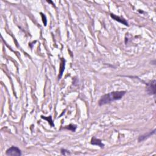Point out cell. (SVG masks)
<instances>
[{
  "label": "cell",
  "mask_w": 156,
  "mask_h": 156,
  "mask_svg": "<svg viewBox=\"0 0 156 156\" xmlns=\"http://www.w3.org/2000/svg\"><path fill=\"white\" fill-rule=\"evenodd\" d=\"M42 118L44 119V120H46L48 121V123H50V125L52 127L54 126V125L53 122V120H52V118L51 116L48 117H43V116H42Z\"/></svg>",
  "instance_id": "8"
},
{
  "label": "cell",
  "mask_w": 156,
  "mask_h": 156,
  "mask_svg": "<svg viewBox=\"0 0 156 156\" xmlns=\"http://www.w3.org/2000/svg\"><path fill=\"white\" fill-rule=\"evenodd\" d=\"M155 130H154L153 131L150 132V133H148L147 134H145V135H141V136L139 137L138 141H139V142H142V141H143V140H146V139L148 138V137H150V136H151L152 135H153V134H155Z\"/></svg>",
  "instance_id": "7"
},
{
  "label": "cell",
  "mask_w": 156,
  "mask_h": 156,
  "mask_svg": "<svg viewBox=\"0 0 156 156\" xmlns=\"http://www.w3.org/2000/svg\"><path fill=\"white\" fill-rule=\"evenodd\" d=\"M91 144H92V145H93L98 146L101 147V148H103V147H104V144L102 143L101 140H100V139L95 138V137H93V138H92Z\"/></svg>",
  "instance_id": "5"
},
{
  "label": "cell",
  "mask_w": 156,
  "mask_h": 156,
  "mask_svg": "<svg viewBox=\"0 0 156 156\" xmlns=\"http://www.w3.org/2000/svg\"><path fill=\"white\" fill-rule=\"evenodd\" d=\"M147 91L150 95L155 94V80H154L147 84Z\"/></svg>",
  "instance_id": "3"
},
{
  "label": "cell",
  "mask_w": 156,
  "mask_h": 156,
  "mask_svg": "<svg viewBox=\"0 0 156 156\" xmlns=\"http://www.w3.org/2000/svg\"><path fill=\"white\" fill-rule=\"evenodd\" d=\"M61 154H62V155H70V152L68 151H67L66 150H65V149H62L61 150Z\"/></svg>",
  "instance_id": "11"
},
{
  "label": "cell",
  "mask_w": 156,
  "mask_h": 156,
  "mask_svg": "<svg viewBox=\"0 0 156 156\" xmlns=\"http://www.w3.org/2000/svg\"><path fill=\"white\" fill-rule=\"evenodd\" d=\"M110 16H111V17L112 18H113L114 20H116V21H118V22L122 23V24H124V25H126V26H129L128 23L127 22L125 18L120 17L115 15L112 14V13L110 14Z\"/></svg>",
  "instance_id": "4"
},
{
  "label": "cell",
  "mask_w": 156,
  "mask_h": 156,
  "mask_svg": "<svg viewBox=\"0 0 156 156\" xmlns=\"http://www.w3.org/2000/svg\"><path fill=\"white\" fill-rule=\"evenodd\" d=\"M126 94L125 91H117L110 92L109 93L105 94L99 100L98 104L100 106L110 103L114 101L118 100L121 99Z\"/></svg>",
  "instance_id": "1"
},
{
  "label": "cell",
  "mask_w": 156,
  "mask_h": 156,
  "mask_svg": "<svg viewBox=\"0 0 156 156\" xmlns=\"http://www.w3.org/2000/svg\"><path fill=\"white\" fill-rule=\"evenodd\" d=\"M7 155H12V156H20L21 155V150L17 147L12 146L8 149L6 151Z\"/></svg>",
  "instance_id": "2"
},
{
  "label": "cell",
  "mask_w": 156,
  "mask_h": 156,
  "mask_svg": "<svg viewBox=\"0 0 156 156\" xmlns=\"http://www.w3.org/2000/svg\"><path fill=\"white\" fill-rule=\"evenodd\" d=\"M40 14H41L42 18V21H43V25H44V26H46V24H47V19H46V15H45V14H43V13H40Z\"/></svg>",
  "instance_id": "10"
},
{
  "label": "cell",
  "mask_w": 156,
  "mask_h": 156,
  "mask_svg": "<svg viewBox=\"0 0 156 156\" xmlns=\"http://www.w3.org/2000/svg\"><path fill=\"white\" fill-rule=\"evenodd\" d=\"M65 128L67 129L68 130H71V131L73 132H75L76 129V126L74 125H70L69 126H65Z\"/></svg>",
  "instance_id": "9"
},
{
  "label": "cell",
  "mask_w": 156,
  "mask_h": 156,
  "mask_svg": "<svg viewBox=\"0 0 156 156\" xmlns=\"http://www.w3.org/2000/svg\"><path fill=\"white\" fill-rule=\"evenodd\" d=\"M65 60L64 59V58H62L61 64H60V68L59 70V79L62 78V76L63 71H64V70H65Z\"/></svg>",
  "instance_id": "6"
}]
</instances>
